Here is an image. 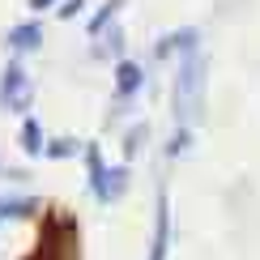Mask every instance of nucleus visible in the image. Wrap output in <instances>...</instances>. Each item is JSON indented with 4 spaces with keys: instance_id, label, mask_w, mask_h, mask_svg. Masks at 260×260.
I'll use <instances>...</instances> for the list:
<instances>
[{
    "instance_id": "f257e3e1",
    "label": "nucleus",
    "mask_w": 260,
    "mask_h": 260,
    "mask_svg": "<svg viewBox=\"0 0 260 260\" xmlns=\"http://www.w3.org/2000/svg\"><path fill=\"white\" fill-rule=\"evenodd\" d=\"M0 94H5V103H13V107L26 103V77H21V69H9V73H5V85H0Z\"/></svg>"
},
{
    "instance_id": "f03ea898",
    "label": "nucleus",
    "mask_w": 260,
    "mask_h": 260,
    "mask_svg": "<svg viewBox=\"0 0 260 260\" xmlns=\"http://www.w3.org/2000/svg\"><path fill=\"white\" fill-rule=\"evenodd\" d=\"M39 43V26H17L13 30V47H35Z\"/></svg>"
},
{
    "instance_id": "7ed1b4c3",
    "label": "nucleus",
    "mask_w": 260,
    "mask_h": 260,
    "mask_svg": "<svg viewBox=\"0 0 260 260\" xmlns=\"http://www.w3.org/2000/svg\"><path fill=\"white\" fill-rule=\"evenodd\" d=\"M26 149H39V128L26 124Z\"/></svg>"
},
{
    "instance_id": "20e7f679",
    "label": "nucleus",
    "mask_w": 260,
    "mask_h": 260,
    "mask_svg": "<svg viewBox=\"0 0 260 260\" xmlns=\"http://www.w3.org/2000/svg\"><path fill=\"white\" fill-rule=\"evenodd\" d=\"M30 5H35V9H43V5H51V0H30Z\"/></svg>"
}]
</instances>
